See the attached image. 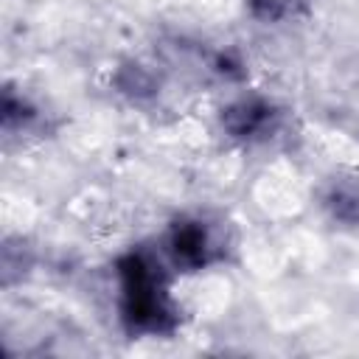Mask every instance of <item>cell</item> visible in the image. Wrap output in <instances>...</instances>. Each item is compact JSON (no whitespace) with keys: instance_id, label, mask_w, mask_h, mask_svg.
<instances>
[{"instance_id":"1","label":"cell","mask_w":359,"mask_h":359,"mask_svg":"<svg viewBox=\"0 0 359 359\" xmlns=\"http://www.w3.org/2000/svg\"><path fill=\"white\" fill-rule=\"evenodd\" d=\"M121 323L132 337H168L180 325V309L168 294L160 258L149 250H129L115 261Z\"/></svg>"},{"instance_id":"5","label":"cell","mask_w":359,"mask_h":359,"mask_svg":"<svg viewBox=\"0 0 359 359\" xmlns=\"http://www.w3.org/2000/svg\"><path fill=\"white\" fill-rule=\"evenodd\" d=\"M115 87H118V93L129 95L132 101H143V98L154 95L157 81H154V76H151L143 65L129 62V65L118 67V73H115Z\"/></svg>"},{"instance_id":"4","label":"cell","mask_w":359,"mask_h":359,"mask_svg":"<svg viewBox=\"0 0 359 359\" xmlns=\"http://www.w3.org/2000/svg\"><path fill=\"white\" fill-rule=\"evenodd\" d=\"M323 205L334 222L359 227V180L356 177L331 180L323 194Z\"/></svg>"},{"instance_id":"3","label":"cell","mask_w":359,"mask_h":359,"mask_svg":"<svg viewBox=\"0 0 359 359\" xmlns=\"http://www.w3.org/2000/svg\"><path fill=\"white\" fill-rule=\"evenodd\" d=\"M278 107L264 95H241L219 109V126L227 137L238 143L264 140L278 126Z\"/></svg>"},{"instance_id":"2","label":"cell","mask_w":359,"mask_h":359,"mask_svg":"<svg viewBox=\"0 0 359 359\" xmlns=\"http://www.w3.org/2000/svg\"><path fill=\"white\" fill-rule=\"evenodd\" d=\"M165 252L174 269L202 272L219 258L216 238L202 219H177L165 233Z\"/></svg>"},{"instance_id":"6","label":"cell","mask_w":359,"mask_h":359,"mask_svg":"<svg viewBox=\"0 0 359 359\" xmlns=\"http://www.w3.org/2000/svg\"><path fill=\"white\" fill-rule=\"evenodd\" d=\"M297 3L300 0H247V11H250V17H255L258 22H283V20H289L292 14H294V8H297Z\"/></svg>"}]
</instances>
